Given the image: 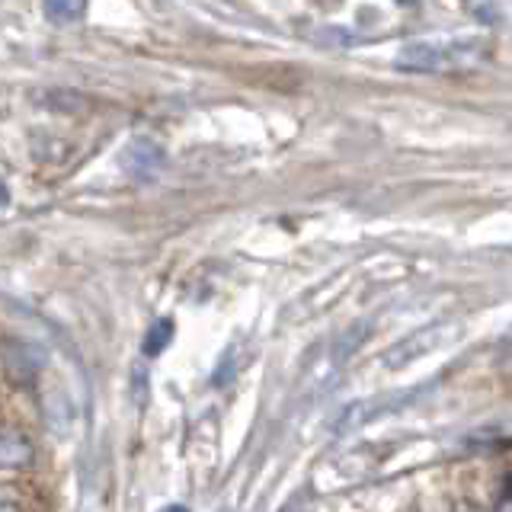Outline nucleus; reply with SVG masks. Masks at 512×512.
<instances>
[{
    "label": "nucleus",
    "instance_id": "f257e3e1",
    "mask_svg": "<svg viewBox=\"0 0 512 512\" xmlns=\"http://www.w3.org/2000/svg\"><path fill=\"white\" fill-rule=\"evenodd\" d=\"M487 55V42H416L397 55L394 68L407 74H452Z\"/></svg>",
    "mask_w": 512,
    "mask_h": 512
},
{
    "label": "nucleus",
    "instance_id": "f03ea898",
    "mask_svg": "<svg viewBox=\"0 0 512 512\" xmlns=\"http://www.w3.org/2000/svg\"><path fill=\"white\" fill-rule=\"evenodd\" d=\"M36 461V448L29 436L13 426L0 429V471H26Z\"/></svg>",
    "mask_w": 512,
    "mask_h": 512
},
{
    "label": "nucleus",
    "instance_id": "7ed1b4c3",
    "mask_svg": "<svg viewBox=\"0 0 512 512\" xmlns=\"http://www.w3.org/2000/svg\"><path fill=\"white\" fill-rule=\"evenodd\" d=\"M42 10H45V16H48V20H52L55 26H68V23L84 20L87 0H45Z\"/></svg>",
    "mask_w": 512,
    "mask_h": 512
},
{
    "label": "nucleus",
    "instance_id": "20e7f679",
    "mask_svg": "<svg viewBox=\"0 0 512 512\" xmlns=\"http://www.w3.org/2000/svg\"><path fill=\"white\" fill-rule=\"evenodd\" d=\"M170 336H173V324H170V320H157V324L151 327V333H148V340H144V352H148V356H157V352H164L167 343H170Z\"/></svg>",
    "mask_w": 512,
    "mask_h": 512
},
{
    "label": "nucleus",
    "instance_id": "39448f33",
    "mask_svg": "<svg viewBox=\"0 0 512 512\" xmlns=\"http://www.w3.org/2000/svg\"><path fill=\"white\" fill-rule=\"evenodd\" d=\"M0 512H23L16 503H10V500H0Z\"/></svg>",
    "mask_w": 512,
    "mask_h": 512
},
{
    "label": "nucleus",
    "instance_id": "423d86ee",
    "mask_svg": "<svg viewBox=\"0 0 512 512\" xmlns=\"http://www.w3.org/2000/svg\"><path fill=\"white\" fill-rule=\"evenodd\" d=\"M10 202V192H7V186L4 183H0V208H4Z\"/></svg>",
    "mask_w": 512,
    "mask_h": 512
},
{
    "label": "nucleus",
    "instance_id": "0eeeda50",
    "mask_svg": "<svg viewBox=\"0 0 512 512\" xmlns=\"http://www.w3.org/2000/svg\"><path fill=\"white\" fill-rule=\"evenodd\" d=\"M496 512H512V500H506V503H503L500 509H496Z\"/></svg>",
    "mask_w": 512,
    "mask_h": 512
},
{
    "label": "nucleus",
    "instance_id": "6e6552de",
    "mask_svg": "<svg viewBox=\"0 0 512 512\" xmlns=\"http://www.w3.org/2000/svg\"><path fill=\"white\" fill-rule=\"evenodd\" d=\"M167 512H186V509H180V506H173V509H167Z\"/></svg>",
    "mask_w": 512,
    "mask_h": 512
},
{
    "label": "nucleus",
    "instance_id": "1a4fd4ad",
    "mask_svg": "<svg viewBox=\"0 0 512 512\" xmlns=\"http://www.w3.org/2000/svg\"><path fill=\"white\" fill-rule=\"evenodd\" d=\"M471 512H474V509H471Z\"/></svg>",
    "mask_w": 512,
    "mask_h": 512
}]
</instances>
